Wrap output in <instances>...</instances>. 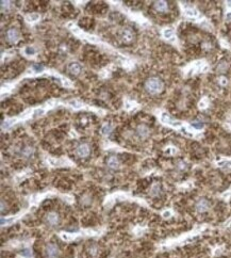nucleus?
I'll list each match as a JSON object with an SVG mask.
<instances>
[{"instance_id": "nucleus-1", "label": "nucleus", "mask_w": 231, "mask_h": 258, "mask_svg": "<svg viewBox=\"0 0 231 258\" xmlns=\"http://www.w3.org/2000/svg\"><path fill=\"white\" fill-rule=\"evenodd\" d=\"M163 82H162L159 78H156V77H152V78H149L146 83H145V87L147 92H149L150 94H158L163 90Z\"/></svg>"}, {"instance_id": "nucleus-2", "label": "nucleus", "mask_w": 231, "mask_h": 258, "mask_svg": "<svg viewBox=\"0 0 231 258\" xmlns=\"http://www.w3.org/2000/svg\"><path fill=\"white\" fill-rule=\"evenodd\" d=\"M161 122L166 124V125L171 126V127H174V128H181L182 127V124L178 121H175V119H173L167 113H162L161 114Z\"/></svg>"}, {"instance_id": "nucleus-3", "label": "nucleus", "mask_w": 231, "mask_h": 258, "mask_svg": "<svg viewBox=\"0 0 231 258\" xmlns=\"http://www.w3.org/2000/svg\"><path fill=\"white\" fill-rule=\"evenodd\" d=\"M46 256L48 258H56L60 255V250L59 248L54 245L52 243H49L46 245Z\"/></svg>"}, {"instance_id": "nucleus-4", "label": "nucleus", "mask_w": 231, "mask_h": 258, "mask_svg": "<svg viewBox=\"0 0 231 258\" xmlns=\"http://www.w3.org/2000/svg\"><path fill=\"white\" fill-rule=\"evenodd\" d=\"M7 40L11 44H15L19 40V32L16 28H11L7 31Z\"/></svg>"}, {"instance_id": "nucleus-5", "label": "nucleus", "mask_w": 231, "mask_h": 258, "mask_svg": "<svg viewBox=\"0 0 231 258\" xmlns=\"http://www.w3.org/2000/svg\"><path fill=\"white\" fill-rule=\"evenodd\" d=\"M76 154L80 158H85L90 155V145L86 143H82L76 148Z\"/></svg>"}, {"instance_id": "nucleus-6", "label": "nucleus", "mask_w": 231, "mask_h": 258, "mask_svg": "<svg viewBox=\"0 0 231 258\" xmlns=\"http://www.w3.org/2000/svg\"><path fill=\"white\" fill-rule=\"evenodd\" d=\"M210 208V204L209 202L205 199H200L198 202L196 203V210L198 212L202 213V212H206L207 210Z\"/></svg>"}, {"instance_id": "nucleus-7", "label": "nucleus", "mask_w": 231, "mask_h": 258, "mask_svg": "<svg viewBox=\"0 0 231 258\" xmlns=\"http://www.w3.org/2000/svg\"><path fill=\"white\" fill-rule=\"evenodd\" d=\"M59 214L56 212H49L47 216H46V222L49 224V225H51V226H56V225H58V223H59Z\"/></svg>"}, {"instance_id": "nucleus-8", "label": "nucleus", "mask_w": 231, "mask_h": 258, "mask_svg": "<svg viewBox=\"0 0 231 258\" xmlns=\"http://www.w3.org/2000/svg\"><path fill=\"white\" fill-rule=\"evenodd\" d=\"M137 133L141 139H145V138H147L148 134H149V129H148L147 126L140 125L137 128Z\"/></svg>"}, {"instance_id": "nucleus-9", "label": "nucleus", "mask_w": 231, "mask_h": 258, "mask_svg": "<svg viewBox=\"0 0 231 258\" xmlns=\"http://www.w3.org/2000/svg\"><path fill=\"white\" fill-rule=\"evenodd\" d=\"M34 152H35L34 148L28 145V146H25L22 148V150H21V156L24 158H26V159H28V158H31L34 155Z\"/></svg>"}, {"instance_id": "nucleus-10", "label": "nucleus", "mask_w": 231, "mask_h": 258, "mask_svg": "<svg viewBox=\"0 0 231 258\" xmlns=\"http://www.w3.org/2000/svg\"><path fill=\"white\" fill-rule=\"evenodd\" d=\"M68 72L73 75H79L81 72V65L77 62L70 63L68 65Z\"/></svg>"}, {"instance_id": "nucleus-11", "label": "nucleus", "mask_w": 231, "mask_h": 258, "mask_svg": "<svg viewBox=\"0 0 231 258\" xmlns=\"http://www.w3.org/2000/svg\"><path fill=\"white\" fill-rule=\"evenodd\" d=\"M107 164H108V167H110V169H113V170H116V169H118L119 167L118 159H117L116 157H114V156L109 158L108 161H107Z\"/></svg>"}, {"instance_id": "nucleus-12", "label": "nucleus", "mask_w": 231, "mask_h": 258, "mask_svg": "<svg viewBox=\"0 0 231 258\" xmlns=\"http://www.w3.org/2000/svg\"><path fill=\"white\" fill-rule=\"evenodd\" d=\"M122 38H123L124 42H126V43L132 41V38H133L132 31H131L130 29H125V30H123V32H122Z\"/></svg>"}, {"instance_id": "nucleus-13", "label": "nucleus", "mask_w": 231, "mask_h": 258, "mask_svg": "<svg viewBox=\"0 0 231 258\" xmlns=\"http://www.w3.org/2000/svg\"><path fill=\"white\" fill-rule=\"evenodd\" d=\"M154 9L158 12H166L168 7H167V3L165 1H156L154 2Z\"/></svg>"}, {"instance_id": "nucleus-14", "label": "nucleus", "mask_w": 231, "mask_h": 258, "mask_svg": "<svg viewBox=\"0 0 231 258\" xmlns=\"http://www.w3.org/2000/svg\"><path fill=\"white\" fill-rule=\"evenodd\" d=\"M184 14L188 17H197L199 15V13H198V11L193 9V8H186L185 10H184Z\"/></svg>"}, {"instance_id": "nucleus-15", "label": "nucleus", "mask_w": 231, "mask_h": 258, "mask_svg": "<svg viewBox=\"0 0 231 258\" xmlns=\"http://www.w3.org/2000/svg\"><path fill=\"white\" fill-rule=\"evenodd\" d=\"M162 34L166 40H172L174 38V30L172 28H165L162 32Z\"/></svg>"}, {"instance_id": "nucleus-16", "label": "nucleus", "mask_w": 231, "mask_h": 258, "mask_svg": "<svg viewBox=\"0 0 231 258\" xmlns=\"http://www.w3.org/2000/svg\"><path fill=\"white\" fill-rule=\"evenodd\" d=\"M160 191H161V186L159 185V184H154V185H152V187L150 189V195L152 196L159 195Z\"/></svg>"}, {"instance_id": "nucleus-17", "label": "nucleus", "mask_w": 231, "mask_h": 258, "mask_svg": "<svg viewBox=\"0 0 231 258\" xmlns=\"http://www.w3.org/2000/svg\"><path fill=\"white\" fill-rule=\"evenodd\" d=\"M111 131H112V126L110 125V124H105V125L102 126L101 133L103 134V136H108V134H110Z\"/></svg>"}, {"instance_id": "nucleus-18", "label": "nucleus", "mask_w": 231, "mask_h": 258, "mask_svg": "<svg viewBox=\"0 0 231 258\" xmlns=\"http://www.w3.org/2000/svg\"><path fill=\"white\" fill-rule=\"evenodd\" d=\"M0 5H1V12H3V13H5V12H7V11L10 10V1H1L0 2Z\"/></svg>"}, {"instance_id": "nucleus-19", "label": "nucleus", "mask_w": 231, "mask_h": 258, "mask_svg": "<svg viewBox=\"0 0 231 258\" xmlns=\"http://www.w3.org/2000/svg\"><path fill=\"white\" fill-rule=\"evenodd\" d=\"M15 122H16V119H7V121H5V122L2 123V125H1V127H2V129H7V128H10L11 126L13 125V124H14Z\"/></svg>"}, {"instance_id": "nucleus-20", "label": "nucleus", "mask_w": 231, "mask_h": 258, "mask_svg": "<svg viewBox=\"0 0 231 258\" xmlns=\"http://www.w3.org/2000/svg\"><path fill=\"white\" fill-rule=\"evenodd\" d=\"M217 165L221 167H231V160H227V159L221 160L217 162Z\"/></svg>"}, {"instance_id": "nucleus-21", "label": "nucleus", "mask_w": 231, "mask_h": 258, "mask_svg": "<svg viewBox=\"0 0 231 258\" xmlns=\"http://www.w3.org/2000/svg\"><path fill=\"white\" fill-rule=\"evenodd\" d=\"M39 19V15L36 14V13H33V14H30L27 16V20L29 23H35V21H37Z\"/></svg>"}, {"instance_id": "nucleus-22", "label": "nucleus", "mask_w": 231, "mask_h": 258, "mask_svg": "<svg viewBox=\"0 0 231 258\" xmlns=\"http://www.w3.org/2000/svg\"><path fill=\"white\" fill-rule=\"evenodd\" d=\"M47 161H48V162H49L51 165H53V167L62 165V164H63V162H64L63 160H56V159H53V158H48V159H47Z\"/></svg>"}, {"instance_id": "nucleus-23", "label": "nucleus", "mask_w": 231, "mask_h": 258, "mask_svg": "<svg viewBox=\"0 0 231 258\" xmlns=\"http://www.w3.org/2000/svg\"><path fill=\"white\" fill-rule=\"evenodd\" d=\"M15 221V218L14 216H11V218H2L1 219V225H10L12 224L13 222Z\"/></svg>"}, {"instance_id": "nucleus-24", "label": "nucleus", "mask_w": 231, "mask_h": 258, "mask_svg": "<svg viewBox=\"0 0 231 258\" xmlns=\"http://www.w3.org/2000/svg\"><path fill=\"white\" fill-rule=\"evenodd\" d=\"M208 105H209V100H208V98L207 97L202 98V99L199 101V104H198L200 109H206L207 107H208Z\"/></svg>"}, {"instance_id": "nucleus-25", "label": "nucleus", "mask_w": 231, "mask_h": 258, "mask_svg": "<svg viewBox=\"0 0 231 258\" xmlns=\"http://www.w3.org/2000/svg\"><path fill=\"white\" fill-rule=\"evenodd\" d=\"M25 53L27 56H33V55H35V48L31 47V46H28L25 48Z\"/></svg>"}, {"instance_id": "nucleus-26", "label": "nucleus", "mask_w": 231, "mask_h": 258, "mask_svg": "<svg viewBox=\"0 0 231 258\" xmlns=\"http://www.w3.org/2000/svg\"><path fill=\"white\" fill-rule=\"evenodd\" d=\"M227 67H228V64L226 62H221L219 65H218V67H217V70L219 72V73H224L225 70H227Z\"/></svg>"}, {"instance_id": "nucleus-27", "label": "nucleus", "mask_w": 231, "mask_h": 258, "mask_svg": "<svg viewBox=\"0 0 231 258\" xmlns=\"http://www.w3.org/2000/svg\"><path fill=\"white\" fill-rule=\"evenodd\" d=\"M164 153L166 154V155H175L176 153H177V148H175V147H167L166 149L164 150Z\"/></svg>"}, {"instance_id": "nucleus-28", "label": "nucleus", "mask_w": 231, "mask_h": 258, "mask_svg": "<svg viewBox=\"0 0 231 258\" xmlns=\"http://www.w3.org/2000/svg\"><path fill=\"white\" fill-rule=\"evenodd\" d=\"M32 70H34L35 73H41V72H43V70H44V66H43V65H39V64H33V65H32Z\"/></svg>"}, {"instance_id": "nucleus-29", "label": "nucleus", "mask_w": 231, "mask_h": 258, "mask_svg": "<svg viewBox=\"0 0 231 258\" xmlns=\"http://www.w3.org/2000/svg\"><path fill=\"white\" fill-rule=\"evenodd\" d=\"M88 252H90V254H91L92 256H96L97 253H98V248H97L96 245H92L91 248H88Z\"/></svg>"}, {"instance_id": "nucleus-30", "label": "nucleus", "mask_w": 231, "mask_h": 258, "mask_svg": "<svg viewBox=\"0 0 231 258\" xmlns=\"http://www.w3.org/2000/svg\"><path fill=\"white\" fill-rule=\"evenodd\" d=\"M61 238L63 239V240L65 241H70V240H73L75 238L74 235H70V234H62L61 235Z\"/></svg>"}, {"instance_id": "nucleus-31", "label": "nucleus", "mask_w": 231, "mask_h": 258, "mask_svg": "<svg viewBox=\"0 0 231 258\" xmlns=\"http://www.w3.org/2000/svg\"><path fill=\"white\" fill-rule=\"evenodd\" d=\"M69 105L73 107V108L75 109H80L81 107H82V105H81L80 102H78L77 100H70L69 101Z\"/></svg>"}, {"instance_id": "nucleus-32", "label": "nucleus", "mask_w": 231, "mask_h": 258, "mask_svg": "<svg viewBox=\"0 0 231 258\" xmlns=\"http://www.w3.org/2000/svg\"><path fill=\"white\" fill-rule=\"evenodd\" d=\"M44 112H45V110L44 109H36L34 112H33V117H37V116H39V115H43L44 114Z\"/></svg>"}, {"instance_id": "nucleus-33", "label": "nucleus", "mask_w": 231, "mask_h": 258, "mask_svg": "<svg viewBox=\"0 0 231 258\" xmlns=\"http://www.w3.org/2000/svg\"><path fill=\"white\" fill-rule=\"evenodd\" d=\"M192 126L194 127V128H196V129H201L203 128V124L201 122H194L192 124Z\"/></svg>"}, {"instance_id": "nucleus-34", "label": "nucleus", "mask_w": 231, "mask_h": 258, "mask_svg": "<svg viewBox=\"0 0 231 258\" xmlns=\"http://www.w3.org/2000/svg\"><path fill=\"white\" fill-rule=\"evenodd\" d=\"M177 167L180 169V170H184V169H186V163L184 161H179L177 163Z\"/></svg>"}, {"instance_id": "nucleus-35", "label": "nucleus", "mask_w": 231, "mask_h": 258, "mask_svg": "<svg viewBox=\"0 0 231 258\" xmlns=\"http://www.w3.org/2000/svg\"><path fill=\"white\" fill-rule=\"evenodd\" d=\"M21 255H22V256H25V257H31L32 253H31L30 250H24V251L21 252Z\"/></svg>"}, {"instance_id": "nucleus-36", "label": "nucleus", "mask_w": 231, "mask_h": 258, "mask_svg": "<svg viewBox=\"0 0 231 258\" xmlns=\"http://www.w3.org/2000/svg\"><path fill=\"white\" fill-rule=\"evenodd\" d=\"M218 82L221 84V85H226L228 83V80L227 78H225V77H221L219 79H218Z\"/></svg>"}, {"instance_id": "nucleus-37", "label": "nucleus", "mask_w": 231, "mask_h": 258, "mask_svg": "<svg viewBox=\"0 0 231 258\" xmlns=\"http://www.w3.org/2000/svg\"><path fill=\"white\" fill-rule=\"evenodd\" d=\"M171 216H172V211H171V210H165L164 212L162 213V216H163V218H165V219L169 218Z\"/></svg>"}, {"instance_id": "nucleus-38", "label": "nucleus", "mask_w": 231, "mask_h": 258, "mask_svg": "<svg viewBox=\"0 0 231 258\" xmlns=\"http://www.w3.org/2000/svg\"><path fill=\"white\" fill-rule=\"evenodd\" d=\"M134 104H132V102H130V101H126V104H125V108L127 109V110H131V109L134 107Z\"/></svg>"}, {"instance_id": "nucleus-39", "label": "nucleus", "mask_w": 231, "mask_h": 258, "mask_svg": "<svg viewBox=\"0 0 231 258\" xmlns=\"http://www.w3.org/2000/svg\"><path fill=\"white\" fill-rule=\"evenodd\" d=\"M81 202L83 203V204H90V203H91V199H90L88 195H85V196H83V199H81Z\"/></svg>"}, {"instance_id": "nucleus-40", "label": "nucleus", "mask_w": 231, "mask_h": 258, "mask_svg": "<svg viewBox=\"0 0 231 258\" xmlns=\"http://www.w3.org/2000/svg\"><path fill=\"white\" fill-rule=\"evenodd\" d=\"M226 20H228V21L231 20V11L226 13Z\"/></svg>"}, {"instance_id": "nucleus-41", "label": "nucleus", "mask_w": 231, "mask_h": 258, "mask_svg": "<svg viewBox=\"0 0 231 258\" xmlns=\"http://www.w3.org/2000/svg\"><path fill=\"white\" fill-rule=\"evenodd\" d=\"M64 201H66V202H68V203L73 202V201H71V197H69V196H64Z\"/></svg>"}, {"instance_id": "nucleus-42", "label": "nucleus", "mask_w": 231, "mask_h": 258, "mask_svg": "<svg viewBox=\"0 0 231 258\" xmlns=\"http://www.w3.org/2000/svg\"><path fill=\"white\" fill-rule=\"evenodd\" d=\"M231 196V193H225L224 195H223V197H224V199H229V197H230Z\"/></svg>"}, {"instance_id": "nucleus-43", "label": "nucleus", "mask_w": 231, "mask_h": 258, "mask_svg": "<svg viewBox=\"0 0 231 258\" xmlns=\"http://www.w3.org/2000/svg\"><path fill=\"white\" fill-rule=\"evenodd\" d=\"M226 226L227 227H229V228H231V219L229 221H228L227 223H226Z\"/></svg>"}, {"instance_id": "nucleus-44", "label": "nucleus", "mask_w": 231, "mask_h": 258, "mask_svg": "<svg viewBox=\"0 0 231 258\" xmlns=\"http://www.w3.org/2000/svg\"><path fill=\"white\" fill-rule=\"evenodd\" d=\"M3 210H4V202L1 201V211H3Z\"/></svg>"}, {"instance_id": "nucleus-45", "label": "nucleus", "mask_w": 231, "mask_h": 258, "mask_svg": "<svg viewBox=\"0 0 231 258\" xmlns=\"http://www.w3.org/2000/svg\"><path fill=\"white\" fill-rule=\"evenodd\" d=\"M227 7L228 8H231V1H228V2H227Z\"/></svg>"}]
</instances>
